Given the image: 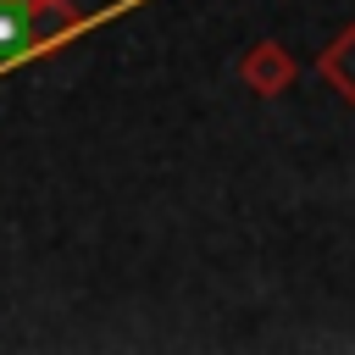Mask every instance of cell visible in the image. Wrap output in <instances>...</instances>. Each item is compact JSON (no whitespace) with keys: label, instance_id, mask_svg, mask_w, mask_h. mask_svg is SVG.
I'll list each match as a JSON object with an SVG mask.
<instances>
[{"label":"cell","instance_id":"1","mask_svg":"<svg viewBox=\"0 0 355 355\" xmlns=\"http://www.w3.org/2000/svg\"><path fill=\"white\" fill-rule=\"evenodd\" d=\"M22 55H39L33 0H0V67H11V61H22Z\"/></svg>","mask_w":355,"mask_h":355}]
</instances>
